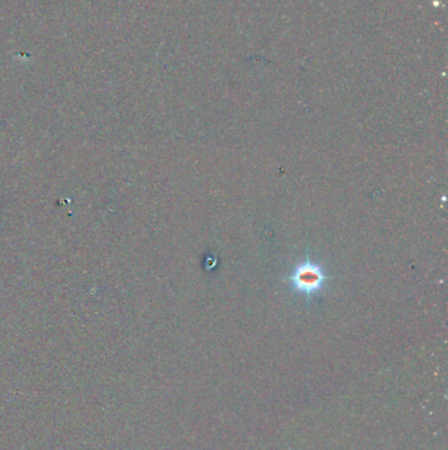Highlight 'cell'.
<instances>
[{"instance_id": "obj_1", "label": "cell", "mask_w": 448, "mask_h": 450, "mask_svg": "<svg viewBox=\"0 0 448 450\" xmlns=\"http://www.w3.org/2000/svg\"><path fill=\"white\" fill-rule=\"evenodd\" d=\"M286 280L293 294L304 296V299L310 303L322 296L329 283L330 275L319 262L305 257L293 268Z\"/></svg>"}]
</instances>
